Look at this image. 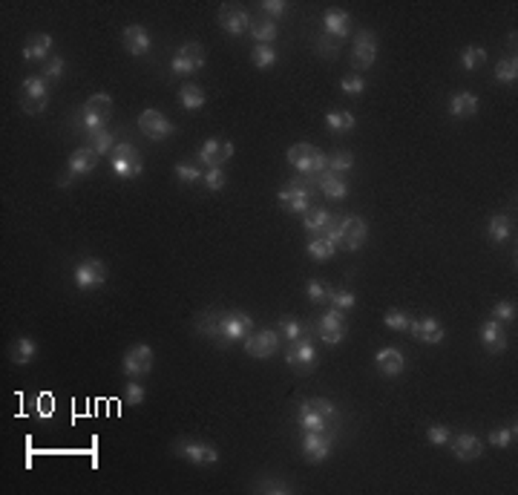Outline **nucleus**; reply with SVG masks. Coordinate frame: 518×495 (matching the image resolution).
<instances>
[{"mask_svg": "<svg viewBox=\"0 0 518 495\" xmlns=\"http://www.w3.org/2000/svg\"><path fill=\"white\" fill-rule=\"evenodd\" d=\"M306 251H309V256H311V259L326 262V259H331V256L337 254V245H334L331 239H326V236H314V239L306 245Z\"/></svg>", "mask_w": 518, "mask_h": 495, "instance_id": "nucleus-35", "label": "nucleus"}, {"mask_svg": "<svg viewBox=\"0 0 518 495\" xmlns=\"http://www.w3.org/2000/svg\"><path fill=\"white\" fill-rule=\"evenodd\" d=\"M461 63H464L467 73H472V69H478L481 63H487V52H484L481 46H467V49L461 52Z\"/></svg>", "mask_w": 518, "mask_h": 495, "instance_id": "nucleus-46", "label": "nucleus"}, {"mask_svg": "<svg viewBox=\"0 0 518 495\" xmlns=\"http://www.w3.org/2000/svg\"><path fill=\"white\" fill-rule=\"evenodd\" d=\"M196 331L204 334L207 340L219 337V314H199L196 317Z\"/></svg>", "mask_w": 518, "mask_h": 495, "instance_id": "nucleus-47", "label": "nucleus"}, {"mask_svg": "<svg viewBox=\"0 0 518 495\" xmlns=\"http://www.w3.org/2000/svg\"><path fill=\"white\" fill-rule=\"evenodd\" d=\"M495 78L501 84H515L518 81V61H515V55L512 58H501L495 63Z\"/></svg>", "mask_w": 518, "mask_h": 495, "instance_id": "nucleus-39", "label": "nucleus"}, {"mask_svg": "<svg viewBox=\"0 0 518 495\" xmlns=\"http://www.w3.org/2000/svg\"><path fill=\"white\" fill-rule=\"evenodd\" d=\"M173 449H176L179 458H185V461H190V464H199V467H207V464H216V461H219L216 447H210V444H204V441L182 438V441H176Z\"/></svg>", "mask_w": 518, "mask_h": 495, "instance_id": "nucleus-12", "label": "nucleus"}, {"mask_svg": "<svg viewBox=\"0 0 518 495\" xmlns=\"http://www.w3.org/2000/svg\"><path fill=\"white\" fill-rule=\"evenodd\" d=\"M515 435H518V427H515V423H507V427L492 429V432L487 435V441H489V447L507 449V447H512V444H515Z\"/></svg>", "mask_w": 518, "mask_h": 495, "instance_id": "nucleus-37", "label": "nucleus"}, {"mask_svg": "<svg viewBox=\"0 0 518 495\" xmlns=\"http://www.w3.org/2000/svg\"><path fill=\"white\" fill-rule=\"evenodd\" d=\"M254 334V317L245 311H225L219 314V340L225 343H245Z\"/></svg>", "mask_w": 518, "mask_h": 495, "instance_id": "nucleus-3", "label": "nucleus"}, {"mask_svg": "<svg viewBox=\"0 0 518 495\" xmlns=\"http://www.w3.org/2000/svg\"><path fill=\"white\" fill-rule=\"evenodd\" d=\"M288 348H285V360H288V366L297 372V375H309V372H314V366H317V348L311 345V340H306V337H300V340H291V343H285Z\"/></svg>", "mask_w": 518, "mask_h": 495, "instance_id": "nucleus-5", "label": "nucleus"}, {"mask_svg": "<svg viewBox=\"0 0 518 495\" xmlns=\"http://www.w3.org/2000/svg\"><path fill=\"white\" fill-rule=\"evenodd\" d=\"M487 236H489L495 245H504V242L512 236V219H509L507 214L492 217V219H489V225H487Z\"/></svg>", "mask_w": 518, "mask_h": 495, "instance_id": "nucleus-31", "label": "nucleus"}, {"mask_svg": "<svg viewBox=\"0 0 518 495\" xmlns=\"http://www.w3.org/2000/svg\"><path fill=\"white\" fill-rule=\"evenodd\" d=\"M176 55H179L185 63H190V66L196 69V73H199V69L204 66V49H202V43H196V41H187V43H182Z\"/></svg>", "mask_w": 518, "mask_h": 495, "instance_id": "nucleus-36", "label": "nucleus"}, {"mask_svg": "<svg viewBox=\"0 0 518 495\" xmlns=\"http://www.w3.org/2000/svg\"><path fill=\"white\" fill-rule=\"evenodd\" d=\"M52 43H55L52 35L38 32V35H32L29 43L24 46V58L32 61V63H46V61H49V52H52Z\"/></svg>", "mask_w": 518, "mask_h": 495, "instance_id": "nucleus-23", "label": "nucleus"}, {"mask_svg": "<svg viewBox=\"0 0 518 495\" xmlns=\"http://www.w3.org/2000/svg\"><path fill=\"white\" fill-rule=\"evenodd\" d=\"M383 323H386V328H392V331H409L412 317H409L406 311L392 308V311H386V314H383Z\"/></svg>", "mask_w": 518, "mask_h": 495, "instance_id": "nucleus-48", "label": "nucleus"}, {"mask_svg": "<svg viewBox=\"0 0 518 495\" xmlns=\"http://www.w3.org/2000/svg\"><path fill=\"white\" fill-rule=\"evenodd\" d=\"M317 184H320V190H323L328 199H346V196H348V187H346L343 176H337V173H331V170L320 173V176H317Z\"/></svg>", "mask_w": 518, "mask_h": 495, "instance_id": "nucleus-30", "label": "nucleus"}, {"mask_svg": "<svg viewBox=\"0 0 518 495\" xmlns=\"http://www.w3.org/2000/svg\"><path fill=\"white\" fill-rule=\"evenodd\" d=\"M317 334H320V340H323L326 345H340V343L346 340V334H348L346 311H340V308L331 306L326 314H320V320H317Z\"/></svg>", "mask_w": 518, "mask_h": 495, "instance_id": "nucleus-8", "label": "nucleus"}, {"mask_svg": "<svg viewBox=\"0 0 518 495\" xmlns=\"http://www.w3.org/2000/svg\"><path fill=\"white\" fill-rule=\"evenodd\" d=\"M107 121L110 118H104V115H98V113H90V110H84L81 107V113L76 115V124L90 135V132H98V130H107Z\"/></svg>", "mask_w": 518, "mask_h": 495, "instance_id": "nucleus-38", "label": "nucleus"}, {"mask_svg": "<svg viewBox=\"0 0 518 495\" xmlns=\"http://www.w3.org/2000/svg\"><path fill=\"white\" fill-rule=\"evenodd\" d=\"M202 182H204V187H207V190H213V193H216V190H222V187L228 184V173L222 170V167H207V173L202 176Z\"/></svg>", "mask_w": 518, "mask_h": 495, "instance_id": "nucleus-49", "label": "nucleus"}, {"mask_svg": "<svg viewBox=\"0 0 518 495\" xmlns=\"http://www.w3.org/2000/svg\"><path fill=\"white\" fill-rule=\"evenodd\" d=\"M179 104L185 110H202L204 107V90L196 84H182L179 87Z\"/></svg>", "mask_w": 518, "mask_h": 495, "instance_id": "nucleus-32", "label": "nucleus"}, {"mask_svg": "<svg viewBox=\"0 0 518 495\" xmlns=\"http://www.w3.org/2000/svg\"><path fill=\"white\" fill-rule=\"evenodd\" d=\"M248 32L254 35V41L259 46H274V41H276V21H271V18H251V29Z\"/></svg>", "mask_w": 518, "mask_h": 495, "instance_id": "nucleus-29", "label": "nucleus"}, {"mask_svg": "<svg viewBox=\"0 0 518 495\" xmlns=\"http://www.w3.org/2000/svg\"><path fill=\"white\" fill-rule=\"evenodd\" d=\"M63 75V58L61 55H52L46 63H43V78L46 81H58Z\"/></svg>", "mask_w": 518, "mask_h": 495, "instance_id": "nucleus-56", "label": "nucleus"}, {"mask_svg": "<svg viewBox=\"0 0 518 495\" xmlns=\"http://www.w3.org/2000/svg\"><path fill=\"white\" fill-rule=\"evenodd\" d=\"M288 165L297 170V176H306V179L317 182V176L328 170V156L314 145H294L288 150Z\"/></svg>", "mask_w": 518, "mask_h": 495, "instance_id": "nucleus-1", "label": "nucleus"}, {"mask_svg": "<svg viewBox=\"0 0 518 495\" xmlns=\"http://www.w3.org/2000/svg\"><path fill=\"white\" fill-rule=\"evenodd\" d=\"M234 156V145L231 141H219V138H207L202 150H199V165L204 167H222Z\"/></svg>", "mask_w": 518, "mask_h": 495, "instance_id": "nucleus-17", "label": "nucleus"}, {"mask_svg": "<svg viewBox=\"0 0 518 495\" xmlns=\"http://www.w3.org/2000/svg\"><path fill=\"white\" fill-rule=\"evenodd\" d=\"M450 447H452V455L458 461H478L484 452V441L472 432H461V435L450 438Z\"/></svg>", "mask_w": 518, "mask_h": 495, "instance_id": "nucleus-20", "label": "nucleus"}, {"mask_svg": "<svg viewBox=\"0 0 518 495\" xmlns=\"http://www.w3.org/2000/svg\"><path fill=\"white\" fill-rule=\"evenodd\" d=\"M219 26L225 29L228 35H245L248 29H251V15H248V9L245 6H234V4H228V6H222L219 9Z\"/></svg>", "mask_w": 518, "mask_h": 495, "instance_id": "nucleus-15", "label": "nucleus"}, {"mask_svg": "<svg viewBox=\"0 0 518 495\" xmlns=\"http://www.w3.org/2000/svg\"><path fill=\"white\" fill-rule=\"evenodd\" d=\"M328 286L323 279H309V286H306V294L311 297V303H328Z\"/></svg>", "mask_w": 518, "mask_h": 495, "instance_id": "nucleus-52", "label": "nucleus"}, {"mask_svg": "<svg viewBox=\"0 0 518 495\" xmlns=\"http://www.w3.org/2000/svg\"><path fill=\"white\" fill-rule=\"evenodd\" d=\"M328 303H331L334 308H340V311H348V308L357 306V297H354L348 288H331V291H328Z\"/></svg>", "mask_w": 518, "mask_h": 495, "instance_id": "nucleus-45", "label": "nucleus"}, {"mask_svg": "<svg viewBox=\"0 0 518 495\" xmlns=\"http://www.w3.org/2000/svg\"><path fill=\"white\" fill-rule=\"evenodd\" d=\"M340 90H343L346 95H363V90H366V81H363L360 75H346V78L340 81Z\"/></svg>", "mask_w": 518, "mask_h": 495, "instance_id": "nucleus-58", "label": "nucleus"}, {"mask_svg": "<svg viewBox=\"0 0 518 495\" xmlns=\"http://www.w3.org/2000/svg\"><path fill=\"white\" fill-rule=\"evenodd\" d=\"M450 429L447 427H440V423H432V427L426 429V441L432 444V447H443V444H450Z\"/></svg>", "mask_w": 518, "mask_h": 495, "instance_id": "nucleus-53", "label": "nucleus"}, {"mask_svg": "<svg viewBox=\"0 0 518 495\" xmlns=\"http://www.w3.org/2000/svg\"><path fill=\"white\" fill-rule=\"evenodd\" d=\"M113 156H118V159H138L141 153H138V147L133 145V141H118V145L113 147Z\"/></svg>", "mask_w": 518, "mask_h": 495, "instance_id": "nucleus-59", "label": "nucleus"}, {"mask_svg": "<svg viewBox=\"0 0 518 495\" xmlns=\"http://www.w3.org/2000/svg\"><path fill=\"white\" fill-rule=\"evenodd\" d=\"M110 167H113V173H115L118 179H135V176L144 170L141 159H118V156L110 159Z\"/></svg>", "mask_w": 518, "mask_h": 495, "instance_id": "nucleus-34", "label": "nucleus"}, {"mask_svg": "<svg viewBox=\"0 0 518 495\" xmlns=\"http://www.w3.org/2000/svg\"><path fill=\"white\" fill-rule=\"evenodd\" d=\"M492 320H498V323H512V320H515V303H509V300L495 303V308H492Z\"/></svg>", "mask_w": 518, "mask_h": 495, "instance_id": "nucleus-55", "label": "nucleus"}, {"mask_svg": "<svg viewBox=\"0 0 518 495\" xmlns=\"http://www.w3.org/2000/svg\"><path fill=\"white\" fill-rule=\"evenodd\" d=\"M251 61H254V66L257 69H271L274 63H276V49L274 46H254V52H251Z\"/></svg>", "mask_w": 518, "mask_h": 495, "instance_id": "nucleus-43", "label": "nucleus"}, {"mask_svg": "<svg viewBox=\"0 0 518 495\" xmlns=\"http://www.w3.org/2000/svg\"><path fill=\"white\" fill-rule=\"evenodd\" d=\"M121 43H124V49H127L130 55H147V52H150V43H153V41H150V32H147L144 26L133 24V26L124 29Z\"/></svg>", "mask_w": 518, "mask_h": 495, "instance_id": "nucleus-22", "label": "nucleus"}, {"mask_svg": "<svg viewBox=\"0 0 518 495\" xmlns=\"http://www.w3.org/2000/svg\"><path fill=\"white\" fill-rule=\"evenodd\" d=\"M311 184H317L314 179L297 176L288 187H282L276 193V202L288 210V214H309L311 210Z\"/></svg>", "mask_w": 518, "mask_h": 495, "instance_id": "nucleus-2", "label": "nucleus"}, {"mask_svg": "<svg viewBox=\"0 0 518 495\" xmlns=\"http://www.w3.org/2000/svg\"><path fill=\"white\" fill-rule=\"evenodd\" d=\"M21 104L29 115H41L49 104V81L43 75H29L24 78V90H21Z\"/></svg>", "mask_w": 518, "mask_h": 495, "instance_id": "nucleus-4", "label": "nucleus"}, {"mask_svg": "<svg viewBox=\"0 0 518 495\" xmlns=\"http://www.w3.org/2000/svg\"><path fill=\"white\" fill-rule=\"evenodd\" d=\"M257 489H259V492H276V495H282V492H291V486H288L285 481H282V484H259Z\"/></svg>", "mask_w": 518, "mask_h": 495, "instance_id": "nucleus-60", "label": "nucleus"}, {"mask_svg": "<svg viewBox=\"0 0 518 495\" xmlns=\"http://www.w3.org/2000/svg\"><path fill=\"white\" fill-rule=\"evenodd\" d=\"M9 358H12L15 366L32 363V360L38 358V343H35L32 337H18V340H12V345H9Z\"/></svg>", "mask_w": 518, "mask_h": 495, "instance_id": "nucleus-24", "label": "nucleus"}, {"mask_svg": "<svg viewBox=\"0 0 518 495\" xmlns=\"http://www.w3.org/2000/svg\"><path fill=\"white\" fill-rule=\"evenodd\" d=\"M478 337H481V345L489 351V355H501V351L507 348V343H509L507 328L498 320H484L481 328H478Z\"/></svg>", "mask_w": 518, "mask_h": 495, "instance_id": "nucleus-18", "label": "nucleus"}, {"mask_svg": "<svg viewBox=\"0 0 518 495\" xmlns=\"http://www.w3.org/2000/svg\"><path fill=\"white\" fill-rule=\"evenodd\" d=\"M144 397H147V392H144V386H141L138 380H130V383L124 386V400H127V406H138V403H144Z\"/></svg>", "mask_w": 518, "mask_h": 495, "instance_id": "nucleus-54", "label": "nucleus"}, {"mask_svg": "<svg viewBox=\"0 0 518 495\" xmlns=\"http://www.w3.org/2000/svg\"><path fill=\"white\" fill-rule=\"evenodd\" d=\"M104 279H107V265L101 259H95V256H87V259H81L76 268H72V282H76L81 291L104 286Z\"/></svg>", "mask_w": 518, "mask_h": 495, "instance_id": "nucleus-9", "label": "nucleus"}, {"mask_svg": "<svg viewBox=\"0 0 518 495\" xmlns=\"http://www.w3.org/2000/svg\"><path fill=\"white\" fill-rule=\"evenodd\" d=\"M95 165H98V153L87 145V147H78L76 153L69 156V162H66V176L61 179V184H69L76 176H87V173H93L95 170Z\"/></svg>", "mask_w": 518, "mask_h": 495, "instance_id": "nucleus-14", "label": "nucleus"}, {"mask_svg": "<svg viewBox=\"0 0 518 495\" xmlns=\"http://www.w3.org/2000/svg\"><path fill=\"white\" fill-rule=\"evenodd\" d=\"M337 231H340V248L346 251H360L368 236L363 217H337Z\"/></svg>", "mask_w": 518, "mask_h": 495, "instance_id": "nucleus-10", "label": "nucleus"}, {"mask_svg": "<svg viewBox=\"0 0 518 495\" xmlns=\"http://www.w3.org/2000/svg\"><path fill=\"white\" fill-rule=\"evenodd\" d=\"M354 124H357V118H354L348 110H331V113L326 115V127H328L331 132H351Z\"/></svg>", "mask_w": 518, "mask_h": 495, "instance_id": "nucleus-33", "label": "nucleus"}, {"mask_svg": "<svg viewBox=\"0 0 518 495\" xmlns=\"http://www.w3.org/2000/svg\"><path fill=\"white\" fill-rule=\"evenodd\" d=\"M378 52H380V46H378V35H375V32L360 29V32L354 35L351 55H354V66H357V69H368V66H375Z\"/></svg>", "mask_w": 518, "mask_h": 495, "instance_id": "nucleus-11", "label": "nucleus"}, {"mask_svg": "<svg viewBox=\"0 0 518 495\" xmlns=\"http://www.w3.org/2000/svg\"><path fill=\"white\" fill-rule=\"evenodd\" d=\"M297 427L303 432H328V417H323L320 412L309 409L300 403V412H297Z\"/></svg>", "mask_w": 518, "mask_h": 495, "instance_id": "nucleus-28", "label": "nucleus"}, {"mask_svg": "<svg viewBox=\"0 0 518 495\" xmlns=\"http://www.w3.org/2000/svg\"><path fill=\"white\" fill-rule=\"evenodd\" d=\"M138 130L150 138V141H162V138H167V135H173V121L165 115V113H159V110H144L141 115H138Z\"/></svg>", "mask_w": 518, "mask_h": 495, "instance_id": "nucleus-13", "label": "nucleus"}, {"mask_svg": "<svg viewBox=\"0 0 518 495\" xmlns=\"http://www.w3.org/2000/svg\"><path fill=\"white\" fill-rule=\"evenodd\" d=\"M202 176H204V173L199 170V165H187V162L176 165V179H179L182 184H196Z\"/></svg>", "mask_w": 518, "mask_h": 495, "instance_id": "nucleus-50", "label": "nucleus"}, {"mask_svg": "<svg viewBox=\"0 0 518 495\" xmlns=\"http://www.w3.org/2000/svg\"><path fill=\"white\" fill-rule=\"evenodd\" d=\"M348 12H343V9H328L326 15H323V26H326V35H331V38H337V41H346L348 38Z\"/></svg>", "mask_w": 518, "mask_h": 495, "instance_id": "nucleus-25", "label": "nucleus"}, {"mask_svg": "<svg viewBox=\"0 0 518 495\" xmlns=\"http://www.w3.org/2000/svg\"><path fill=\"white\" fill-rule=\"evenodd\" d=\"M279 334H282V340H285V343H291V340L306 337V328H303V323H300L297 317L285 314V317H279Z\"/></svg>", "mask_w": 518, "mask_h": 495, "instance_id": "nucleus-40", "label": "nucleus"}, {"mask_svg": "<svg viewBox=\"0 0 518 495\" xmlns=\"http://www.w3.org/2000/svg\"><path fill=\"white\" fill-rule=\"evenodd\" d=\"M87 138H90V147H93L98 156H104V153H113V147H115V138H113V132H107V130L90 132Z\"/></svg>", "mask_w": 518, "mask_h": 495, "instance_id": "nucleus-42", "label": "nucleus"}, {"mask_svg": "<svg viewBox=\"0 0 518 495\" xmlns=\"http://www.w3.org/2000/svg\"><path fill=\"white\" fill-rule=\"evenodd\" d=\"M409 331L415 340L426 343V345H437L443 343V337H447V331H443V325L435 320V317H420V320H412L409 323Z\"/></svg>", "mask_w": 518, "mask_h": 495, "instance_id": "nucleus-19", "label": "nucleus"}, {"mask_svg": "<svg viewBox=\"0 0 518 495\" xmlns=\"http://www.w3.org/2000/svg\"><path fill=\"white\" fill-rule=\"evenodd\" d=\"M150 369H153V348L147 345V343H138V345H133V348L124 351V358H121V372H124L127 377L138 380V377H144V375H150Z\"/></svg>", "mask_w": 518, "mask_h": 495, "instance_id": "nucleus-6", "label": "nucleus"}, {"mask_svg": "<svg viewBox=\"0 0 518 495\" xmlns=\"http://www.w3.org/2000/svg\"><path fill=\"white\" fill-rule=\"evenodd\" d=\"M303 406H309V409H314V412H320L323 417H337V406L331 403V400H326V397H309V400H303Z\"/></svg>", "mask_w": 518, "mask_h": 495, "instance_id": "nucleus-51", "label": "nucleus"}, {"mask_svg": "<svg viewBox=\"0 0 518 495\" xmlns=\"http://www.w3.org/2000/svg\"><path fill=\"white\" fill-rule=\"evenodd\" d=\"M259 9L274 21V18H282V15L288 12V4H285V0H262Z\"/></svg>", "mask_w": 518, "mask_h": 495, "instance_id": "nucleus-57", "label": "nucleus"}, {"mask_svg": "<svg viewBox=\"0 0 518 495\" xmlns=\"http://www.w3.org/2000/svg\"><path fill=\"white\" fill-rule=\"evenodd\" d=\"M450 113H452V118H472L478 113V95L475 93H455L450 98Z\"/></svg>", "mask_w": 518, "mask_h": 495, "instance_id": "nucleus-27", "label": "nucleus"}, {"mask_svg": "<svg viewBox=\"0 0 518 495\" xmlns=\"http://www.w3.org/2000/svg\"><path fill=\"white\" fill-rule=\"evenodd\" d=\"M375 366H378L380 375L398 377V375H403V369H406V358H403V351L386 345V348H380L378 355H375Z\"/></svg>", "mask_w": 518, "mask_h": 495, "instance_id": "nucleus-21", "label": "nucleus"}, {"mask_svg": "<svg viewBox=\"0 0 518 495\" xmlns=\"http://www.w3.org/2000/svg\"><path fill=\"white\" fill-rule=\"evenodd\" d=\"M351 167H354V156H351L348 150H337V153L328 156V170H331V173L343 176V173H348Z\"/></svg>", "mask_w": 518, "mask_h": 495, "instance_id": "nucleus-44", "label": "nucleus"}, {"mask_svg": "<svg viewBox=\"0 0 518 495\" xmlns=\"http://www.w3.org/2000/svg\"><path fill=\"white\" fill-rule=\"evenodd\" d=\"M84 110L98 113V115L110 118V115H113V98H110L107 93H95V95H90V98L84 101Z\"/></svg>", "mask_w": 518, "mask_h": 495, "instance_id": "nucleus-41", "label": "nucleus"}, {"mask_svg": "<svg viewBox=\"0 0 518 495\" xmlns=\"http://www.w3.org/2000/svg\"><path fill=\"white\" fill-rule=\"evenodd\" d=\"M279 345H282V334H279L276 328L254 331V334L245 340V351H248V358H254V360H268V358H274L276 351H279Z\"/></svg>", "mask_w": 518, "mask_h": 495, "instance_id": "nucleus-7", "label": "nucleus"}, {"mask_svg": "<svg viewBox=\"0 0 518 495\" xmlns=\"http://www.w3.org/2000/svg\"><path fill=\"white\" fill-rule=\"evenodd\" d=\"M334 222V217L323 207H311L309 214H303V228L311 234V236H323L328 231V225Z\"/></svg>", "mask_w": 518, "mask_h": 495, "instance_id": "nucleus-26", "label": "nucleus"}, {"mask_svg": "<svg viewBox=\"0 0 518 495\" xmlns=\"http://www.w3.org/2000/svg\"><path fill=\"white\" fill-rule=\"evenodd\" d=\"M303 458L309 464H320L331 455V435L328 432H303Z\"/></svg>", "mask_w": 518, "mask_h": 495, "instance_id": "nucleus-16", "label": "nucleus"}]
</instances>
